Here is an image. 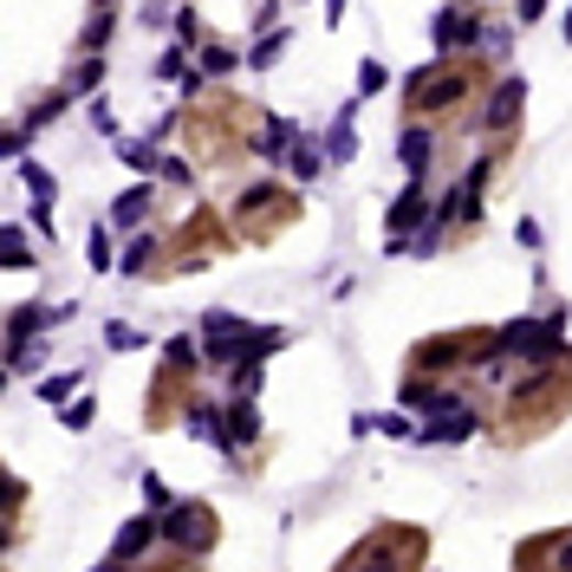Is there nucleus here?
<instances>
[{
  "label": "nucleus",
  "mask_w": 572,
  "mask_h": 572,
  "mask_svg": "<svg viewBox=\"0 0 572 572\" xmlns=\"http://www.w3.org/2000/svg\"><path fill=\"white\" fill-rule=\"evenodd\" d=\"M572 410V352L547 364H514V384L501 391V410H488V429L501 442H527L553 429Z\"/></svg>",
  "instance_id": "obj_1"
},
{
  "label": "nucleus",
  "mask_w": 572,
  "mask_h": 572,
  "mask_svg": "<svg viewBox=\"0 0 572 572\" xmlns=\"http://www.w3.org/2000/svg\"><path fill=\"white\" fill-rule=\"evenodd\" d=\"M495 78H488V59L482 53H469V59H429L404 78V118H417V124H449L462 105H475L482 91H488Z\"/></svg>",
  "instance_id": "obj_2"
},
{
  "label": "nucleus",
  "mask_w": 572,
  "mask_h": 572,
  "mask_svg": "<svg viewBox=\"0 0 572 572\" xmlns=\"http://www.w3.org/2000/svg\"><path fill=\"white\" fill-rule=\"evenodd\" d=\"M501 326H462V332H429L424 345H410V364L417 377H436V384H462L475 377L488 358H501Z\"/></svg>",
  "instance_id": "obj_3"
},
{
  "label": "nucleus",
  "mask_w": 572,
  "mask_h": 572,
  "mask_svg": "<svg viewBox=\"0 0 572 572\" xmlns=\"http://www.w3.org/2000/svg\"><path fill=\"white\" fill-rule=\"evenodd\" d=\"M286 345V326H254L241 312H202V358L215 371H234V364H261Z\"/></svg>",
  "instance_id": "obj_4"
},
{
  "label": "nucleus",
  "mask_w": 572,
  "mask_h": 572,
  "mask_svg": "<svg viewBox=\"0 0 572 572\" xmlns=\"http://www.w3.org/2000/svg\"><path fill=\"white\" fill-rule=\"evenodd\" d=\"M429 534L424 527H404V520H377L352 553L339 560L332 572H424Z\"/></svg>",
  "instance_id": "obj_5"
},
{
  "label": "nucleus",
  "mask_w": 572,
  "mask_h": 572,
  "mask_svg": "<svg viewBox=\"0 0 572 572\" xmlns=\"http://www.w3.org/2000/svg\"><path fill=\"white\" fill-rule=\"evenodd\" d=\"M566 332H572V306H553V312H527V319H507L501 326V358L507 364H547V358H566Z\"/></svg>",
  "instance_id": "obj_6"
},
{
  "label": "nucleus",
  "mask_w": 572,
  "mask_h": 572,
  "mask_svg": "<svg viewBox=\"0 0 572 572\" xmlns=\"http://www.w3.org/2000/svg\"><path fill=\"white\" fill-rule=\"evenodd\" d=\"M299 221V196L280 189V183H248L241 196H234V234L241 241H274Z\"/></svg>",
  "instance_id": "obj_7"
},
{
  "label": "nucleus",
  "mask_w": 572,
  "mask_h": 572,
  "mask_svg": "<svg viewBox=\"0 0 572 572\" xmlns=\"http://www.w3.org/2000/svg\"><path fill=\"white\" fill-rule=\"evenodd\" d=\"M215 547H221V514H215L209 501H176L169 514H163V553H183V560H209Z\"/></svg>",
  "instance_id": "obj_8"
},
{
  "label": "nucleus",
  "mask_w": 572,
  "mask_h": 572,
  "mask_svg": "<svg viewBox=\"0 0 572 572\" xmlns=\"http://www.w3.org/2000/svg\"><path fill=\"white\" fill-rule=\"evenodd\" d=\"M234 241H241V234H221V215L202 202V209L169 234V274H196V267H209L215 254H228Z\"/></svg>",
  "instance_id": "obj_9"
},
{
  "label": "nucleus",
  "mask_w": 572,
  "mask_h": 572,
  "mask_svg": "<svg viewBox=\"0 0 572 572\" xmlns=\"http://www.w3.org/2000/svg\"><path fill=\"white\" fill-rule=\"evenodd\" d=\"M520 111H527V78L520 72H501L495 85H488V98H482V138L507 143L520 131Z\"/></svg>",
  "instance_id": "obj_10"
},
{
  "label": "nucleus",
  "mask_w": 572,
  "mask_h": 572,
  "mask_svg": "<svg viewBox=\"0 0 572 572\" xmlns=\"http://www.w3.org/2000/svg\"><path fill=\"white\" fill-rule=\"evenodd\" d=\"M482 26H488V20H482L475 7H455V0H449V7L429 20L436 59H469V53H482Z\"/></svg>",
  "instance_id": "obj_11"
},
{
  "label": "nucleus",
  "mask_w": 572,
  "mask_h": 572,
  "mask_svg": "<svg viewBox=\"0 0 572 572\" xmlns=\"http://www.w3.org/2000/svg\"><path fill=\"white\" fill-rule=\"evenodd\" d=\"M150 547H163V514H131L118 534H111V560H124V566H143L150 560Z\"/></svg>",
  "instance_id": "obj_12"
},
{
  "label": "nucleus",
  "mask_w": 572,
  "mask_h": 572,
  "mask_svg": "<svg viewBox=\"0 0 572 572\" xmlns=\"http://www.w3.org/2000/svg\"><path fill=\"white\" fill-rule=\"evenodd\" d=\"M482 424H488V417H482L475 404H462V410H436V417L417 424V442H424V449H455V442H469Z\"/></svg>",
  "instance_id": "obj_13"
},
{
  "label": "nucleus",
  "mask_w": 572,
  "mask_h": 572,
  "mask_svg": "<svg viewBox=\"0 0 572 572\" xmlns=\"http://www.w3.org/2000/svg\"><path fill=\"white\" fill-rule=\"evenodd\" d=\"M183 429L196 436V442H209L215 455H228L234 462V442H228V404H209L202 391L189 397V410H183Z\"/></svg>",
  "instance_id": "obj_14"
},
{
  "label": "nucleus",
  "mask_w": 572,
  "mask_h": 572,
  "mask_svg": "<svg viewBox=\"0 0 572 572\" xmlns=\"http://www.w3.org/2000/svg\"><path fill=\"white\" fill-rule=\"evenodd\" d=\"M436 221V209H429V183H404V196L384 209V234L391 241H410L417 228H429Z\"/></svg>",
  "instance_id": "obj_15"
},
{
  "label": "nucleus",
  "mask_w": 572,
  "mask_h": 572,
  "mask_svg": "<svg viewBox=\"0 0 572 572\" xmlns=\"http://www.w3.org/2000/svg\"><path fill=\"white\" fill-rule=\"evenodd\" d=\"M397 163L410 169V183H429V163H436V124L404 118V131H397Z\"/></svg>",
  "instance_id": "obj_16"
},
{
  "label": "nucleus",
  "mask_w": 572,
  "mask_h": 572,
  "mask_svg": "<svg viewBox=\"0 0 572 572\" xmlns=\"http://www.w3.org/2000/svg\"><path fill=\"white\" fill-rule=\"evenodd\" d=\"M118 267H124L131 280H143V274H156V267L169 274V234H150V228H143L138 241L124 248V261H118Z\"/></svg>",
  "instance_id": "obj_17"
},
{
  "label": "nucleus",
  "mask_w": 572,
  "mask_h": 572,
  "mask_svg": "<svg viewBox=\"0 0 572 572\" xmlns=\"http://www.w3.org/2000/svg\"><path fill=\"white\" fill-rule=\"evenodd\" d=\"M228 442H234V462L261 442V397H228Z\"/></svg>",
  "instance_id": "obj_18"
},
{
  "label": "nucleus",
  "mask_w": 572,
  "mask_h": 572,
  "mask_svg": "<svg viewBox=\"0 0 572 572\" xmlns=\"http://www.w3.org/2000/svg\"><path fill=\"white\" fill-rule=\"evenodd\" d=\"M111 33H118V0H91L85 33H78V53H105V46H111Z\"/></svg>",
  "instance_id": "obj_19"
},
{
  "label": "nucleus",
  "mask_w": 572,
  "mask_h": 572,
  "mask_svg": "<svg viewBox=\"0 0 572 572\" xmlns=\"http://www.w3.org/2000/svg\"><path fill=\"white\" fill-rule=\"evenodd\" d=\"M150 209H156V189H150V183H131V189L111 202V228H143Z\"/></svg>",
  "instance_id": "obj_20"
},
{
  "label": "nucleus",
  "mask_w": 572,
  "mask_h": 572,
  "mask_svg": "<svg viewBox=\"0 0 572 572\" xmlns=\"http://www.w3.org/2000/svg\"><path fill=\"white\" fill-rule=\"evenodd\" d=\"M293 143H299V131H293L286 118H274V111H261V138H254V150H261L267 163H280V156H293Z\"/></svg>",
  "instance_id": "obj_21"
},
{
  "label": "nucleus",
  "mask_w": 572,
  "mask_h": 572,
  "mask_svg": "<svg viewBox=\"0 0 572 572\" xmlns=\"http://www.w3.org/2000/svg\"><path fill=\"white\" fill-rule=\"evenodd\" d=\"M358 105H364V98H352V105L332 118V131H326V156H332V163H352V156H358V131H352Z\"/></svg>",
  "instance_id": "obj_22"
},
{
  "label": "nucleus",
  "mask_w": 572,
  "mask_h": 572,
  "mask_svg": "<svg viewBox=\"0 0 572 572\" xmlns=\"http://www.w3.org/2000/svg\"><path fill=\"white\" fill-rule=\"evenodd\" d=\"M98 85H105V53H78L66 72V91L72 98H98Z\"/></svg>",
  "instance_id": "obj_23"
},
{
  "label": "nucleus",
  "mask_w": 572,
  "mask_h": 572,
  "mask_svg": "<svg viewBox=\"0 0 572 572\" xmlns=\"http://www.w3.org/2000/svg\"><path fill=\"white\" fill-rule=\"evenodd\" d=\"M332 156H326V143H312V138H299L293 143V156H286V169H293V183H319V169H326Z\"/></svg>",
  "instance_id": "obj_24"
},
{
  "label": "nucleus",
  "mask_w": 572,
  "mask_h": 572,
  "mask_svg": "<svg viewBox=\"0 0 572 572\" xmlns=\"http://www.w3.org/2000/svg\"><path fill=\"white\" fill-rule=\"evenodd\" d=\"M20 183L33 189V202H40V209H53V202H59V176H53L46 163H20Z\"/></svg>",
  "instance_id": "obj_25"
},
{
  "label": "nucleus",
  "mask_w": 572,
  "mask_h": 572,
  "mask_svg": "<svg viewBox=\"0 0 572 572\" xmlns=\"http://www.w3.org/2000/svg\"><path fill=\"white\" fill-rule=\"evenodd\" d=\"M241 66V53H234V46H221V40H209V46H202V53H196V72H202V78H228V72Z\"/></svg>",
  "instance_id": "obj_26"
},
{
  "label": "nucleus",
  "mask_w": 572,
  "mask_h": 572,
  "mask_svg": "<svg viewBox=\"0 0 572 572\" xmlns=\"http://www.w3.org/2000/svg\"><path fill=\"white\" fill-rule=\"evenodd\" d=\"M169 33H176V46H189V53H202V46H209V33H202V13H196V7H176Z\"/></svg>",
  "instance_id": "obj_27"
},
{
  "label": "nucleus",
  "mask_w": 572,
  "mask_h": 572,
  "mask_svg": "<svg viewBox=\"0 0 572 572\" xmlns=\"http://www.w3.org/2000/svg\"><path fill=\"white\" fill-rule=\"evenodd\" d=\"M0 267H7V274H26V267H33V248H26V228H7V234H0Z\"/></svg>",
  "instance_id": "obj_28"
},
{
  "label": "nucleus",
  "mask_w": 572,
  "mask_h": 572,
  "mask_svg": "<svg viewBox=\"0 0 572 572\" xmlns=\"http://www.w3.org/2000/svg\"><path fill=\"white\" fill-rule=\"evenodd\" d=\"M118 156L138 169L143 183H156V176H163V156H156V143H118Z\"/></svg>",
  "instance_id": "obj_29"
},
{
  "label": "nucleus",
  "mask_w": 572,
  "mask_h": 572,
  "mask_svg": "<svg viewBox=\"0 0 572 572\" xmlns=\"http://www.w3.org/2000/svg\"><path fill=\"white\" fill-rule=\"evenodd\" d=\"M85 261H91V274H105V267H118L124 254L111 248V228H91V241H85Z\"/></svg>",
  "instance_id": "obj_30"
},
{
  "label": "nucleus",
  "mask_w": 572,
  "mask_h": 572,
  "mask_svg": "<svg viewBox=\"0 0 572 572\" xmlns=\"http://www.w3.org/2000/svg\"><path fill=\"white\" fill-rule=\"evenodd\" d=\"M189 72H196V59H189V46H163V53H156V78H163V85H169V78L183 85Z\"/></svg>",
  "instance_id": "obj_31"
},
{
  "label": "nucleus",
  "mask_w": 572,
  "mask_h": 572,
  "mask_svg": "<svg viewBox=\"0 0 572 572\" xmlns=\"http://www.w3.org/2000/svg\"><path fill=\"white\" fill-rule=\"evenodd\" d=\"M228 391H234V397H261V391H267V371H261V364H234V371H228Z\"/></svg>",
  "instance_id": "obj_32"
},
{
  "label": "nucleus",
  "mask_w": 572,
  "mask_h": 572,
  "mask_svg": "<svg viewBox=\"0 0 572 572\" xmlns=\"http://www.w3.org/2000/svg\"><path fill=\"white\" fill-rule=\"evenodd\" d=\"M20 514H26V482H7V547H20Z\"/></svg>",
  "instance_id": "obj_33"
},
{
  "label": "nucleus",
  "mask_w": 572,
  "mask_h": 572,
  "mask_svg": "<svg viewBox=\"0 0 572 572\" xmlns=\"http://www.w3.org/2000/svg\"><path fill=\"white\" fill-rule=\"evenodd\" d=\"M72 391H78V371H59V377H40V404H59L66 410Z\"/></svg>",
  "instance_id": "obj_34"
},
{
  "label": "nucleus",
  "mask_w": 572,
  "mask_h": 572,
  "mask_svg": "<svg viewBox=\"0 0 572 572\" xmlns=\"http://www.w3.org/2000/svg\"><path fill=\"white\" fill-rule=\"evenodd\" d=\"M280 53H286V26H274V33H267V40H261V46L248 53V66L267 72V66H280Z\"/></svg>",
  "instance_id": "obj_35"
},
{
  "label": "nucleus",
  "mask_w": 572,
  "mask_h": 572,
  "mask_svg": "<svg viewBox=\"0 0 572 572\" xmlns=\"http://www.w3.org/2000/svg\"><path fill=\"white\" fill-rule=\"evenodd\" d=\"M138 488H143V507H150V514H169V507H176V495H169V482H163V475H143Z\"/></svg>",
  "instance_id": "obj_36"
},
{
  "label": "nucleus",
  "mask_w": 572,
  "mask_h": 572,
  "mask_svg": "<svg viewBox=\"0 0 572 572\" xmlns=\"http://www.w3.org/2000/svg\"><path fill=\"white\" fill-rule=\"evenodd\" d=\"M105 345H111V352H138V345H150V339H143L138 326H124V319H111V326H105Z\"/></svg>",
  "instance_id": "obj_37"
},
{
  "label": "nucleus",
  "mask_w": 572,
  "mask_h": 572,
  "mask_svg": "<svg viewBox=\"0 0 572 572\" xmlns=\"http://www.w3.org/2000/svg\"><path fill=\"white\" fill-rule=\"evenodd\" d=\"M91 417H98V397H72L66 410H59V424L66 429H91Z\"/></svg>",
  "instance_id": "obj_38"
},
{
  "label": "nucleus",
  "mask_w": 572,
  "mask_h": 572,
  "mask_svg": "<svg viewBox=\"0 0 572 572\" xmlns=\"http://www.w3.org/2000/svg\"><path fill=\"white\" fill-rule=\"evenodd\" d=\"M384 85H391V72L377 66V59H364V66H358V98H377Z\"/></svg>",
  "instance_id": "obj_39"
},
{
  "label": "nucleus",
  "mask_w": 572,
  "mask_h": 572,
  "mask_svg": "<svg viewBox=\"0 0 572 572\" xmlns=\"http://www.w3.org/2000/svg\"><path fill=\"white\" fill-rule=\"evenodd\" d=\"M163 183H176V189H196V163H189V156H163Z\"/></svg>",
  "instance_id": "obj_40"
},
{
  "label": "nucleus",
  "mask_w": 572,
  "mask_h": 572,
  "mask_svg": "<svg viewBox=\"0 0 572 572\" xmlns=\"http://www.w3.org/2000/svg\"><path fill=\"white\" fill-rule=\"evenodd\" d=\"M514 241H520L527 254H540V248H547V234H540V221H534V215H520V221H514Z\"/></svg>",
  "instance_id": "obj_41"
},
{
  "label": "nucleus",
  "mask_w": 572,
  "mask_h": 572,
  "mask_svg": "<svg viewBox=\"0 0 572 572\" xmlns=\"http://www.w3.org/2000/svg\"><path fill=\"white\" fill-rule=\"evenodd\" d=\"M91 124H98L105 138H118V111H111V98H91Z\"/></svg>",
  "instance_id": "obj_42"
},
{
  "label": "nucleus",
  "mask_w": 572,
  "mask_h": 572,
  "mask_svg": "<svg viewBox=\"0 0 572 572\" xmlns=\"http://www.w3.org/2000/svg\"><path fill=\"white\" fill-rule=\"evenodd\" d=\"M377 429L397 436V442H417V424H410V417H377Z\"/></svg>",
  "instance_id": "obj_43"
},
{
  "label": "nucleus",
  "mask_w": 572,
  "mask_h": 572,
  "mask_svg": "<svg viewBox=\"0 0 572 572\" xmlns=\"http://www.w3.org/2000/svg\"><path fill=\"white\" fill-rule=\"evenodd\" d=\"M202 560H183V553H169V560H156V566H131V572H196Z\"/></svg>",
  "instance_id": "obj_44"
},
{
  "label": "nucleus",
  "mask_w": 572,
  "mask_h": 572,
  "mask_svg": "<svg viewBox=\"0 0 572 572\" xmlns=\"http://www.w3.org/2000/svg\"><path fill=\"white\" fill-rule=\"evenodd\" d=\"M540 13H547V0H514V20H527V26H534Z\"/></svg>",
  "instance_id": "obj_45"
},
{
  "label": "nucleus",
  "mask_w": 572,
  "mask_h": 572,
  "mask_svg": "<svg viewBox=\"0 0 572 572\" xmlns=\"http://www.w3.org/2000/svg\"><path fill=\"white\" fill-rule=\"evenodd\" d=\"M326 20L339 26V20H345V0H326Z\"/></svg>",
  "instance_id": "obj_46"
},
{
  "label": "nucleus",
  "mask_w": 572,
  "mask_h": 572,
  "mask_svg": "<svg viewBox=\"0 0 572 572\" xmlns=\"http://www.w3.org/2000/svg\"><path fill=\"white\" fill-rule=\"evenodd\" d=\"M91 572H131V566L124 560H105V566H91Z\"/></svg>",
  "instance_id": "obj_47"
},
{
  "label": "nucleus",
  "mask_w": 572,
  "mask_h": 572,
  "mask_svg": "<svg viewBox=\"0 0 572 572\" xmlns=\"http://www.w3.org/2000/svg\"><path fill=\"white\" fill-rule=\"evenodd\" d=\"M566 40H572V13H566Z\"/></svg>",
  "instance_id": "obj_48"
},
{
  "label": "nucleus",
  "mask_w": 572,
  "mask_h": 572,
  "mask_svg": "<svg viewBox=\"0 0 572 572\" xmlns=\"http://www.w3.org/2000/svg\"><path fill=\"white\" fill-rule=\"evenodd\" d=\"M455 7H475V0H455Z\"/></svg>",
  "instance_id": "obj_49"
}]
</instances>
